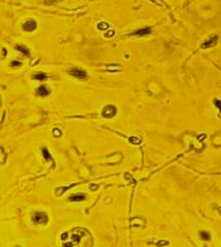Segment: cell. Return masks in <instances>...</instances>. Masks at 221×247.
<instances>
[{
  "label": "cell",
  "mask_w": 221,
  "mask_h": 247,
  "mask_svg": "<svg viewBox=\"0 0 221 247\" xmlns=\"http://www.w3.org/2000/svg\"><path fill=\"white\" fill-rule=\"evenodd\" d=\"M219 211H220V213H221V207L219 208Z\"/></svg>",
  "instance_id": "obj_19"
},
{
  "label": "cell",
  "mask_w": 221,
  "mask_h": 247,
  "mask_svg": "<svg viewBox=\"0 0 221 247\" xmlns=\"http://www.w3.org/2000/svg\"><path fill=\"white\" fill-rule=\"evenodd\" d=\"M11 66H21V63L19 61H13L11 62Z\"/></svg>",
  "instance_id": "obj_17"
},
{
  "label": "cell",
  "mask_w": 221,
  "mask_h": 247,
  "mask_svg": "<svg viewBox=\"0 0 221 247\" xmlns=\"http://www.w3.org/2000/svg\"><path fill=\"white\" fill-rule=\"evenodd\" d=\"M151 33V29L149 27H145L142 29H139V30L135 31L133 33L134 35H138V36H144V35H148Z\"/></svg>",
  "instance_id": "obj_8"
},
{
  "label": "cell",
  "mask_w": 221,
  "mask_h": 247,
  "mask_svg": "<svg viewBox=\"0 0 221 247\" xmlns=\"http://www.w3.org/2000/svg\"><path fill=\"white\" fill-rule=\"evenodd\" d=\"M32 220L35 222V224H47L49 221V217H47V214L45 212H36L33 214Z\"/></svg>",
  "instance_id": "obj_3"
},
{
  "label": "cell",
  "mask_w": 221,
  "mask_h": 247,
  "mask_svg": "<svg viewBox=\"0 0 221 247\" xmlns=\"http://www.w3.org/2000/svg\"><path fill=\"white\" fill-rule=\"evenodd\" d=\"M214 104H215L216 107L219 109V111H220L219 117H221V100H219V99H214Z\"/></svg>",
  "instance_id": "obj_15"
},
{
  "label": "cell",
  "mask_w": 221,
  "mask_h": 247,
  "mask_svg": "<svg viewBox=\"0 0 221 247\" xmlns=\"http://www.w3.org/2000/svg\"><path fill=\"white\" fill-rule=\"evenodd\" d=\"M218 40V36H212V37H210L209 39H207L206 41H204V43L201 45L202 48H208V47H213V45L216 43V41Z\"/></svg>",
  "instance_id": "obj_6"
},
{
  "label": "cell",
  "mask_w": 221,
  "mask_h": 247,
  "mask_svg": "<svg viewBox=\"0 0 221 247\" xmlns=\"http://www.w3.org/2000/svg\"><path fill=\"white\" fill-rule=\"evenodd\" d=\"M69 200L71 202H81V201L85 200V195H82V194H76V195H72L70 196Z\"/></svg>",
  "instance_id": "obj_9"
},
{
  "label": "cell",
  "mask_w": 221,
  "mask_h": 247,
  "mask_svg": "<svg viewBox=\"0 0 221 247\" xmlns=\"http://www.w3.org/2000/svg\"><path fill=\"white\" fill-rule=\"evenodd\" d=\"M36 28H37V23L33 20H28L23 25V30L26 32H33Z\"/></svg>",
  "instance_id": "obj_5"
},
{
  "label": "cell",
  "mask_w": 221,
  "mask_h": 247,
  "mask_svg": "<svg viewBox=\"0 0 221 247\" xmlns=\"http://www.w3.org/2000/svg\"><path fill=\"white\" fill-rule=\"evenodd\" d=\"M52 134H54L56 137H59V136H61V135H62V131L60 130V129H58V128H55L54 132H52Z\"/></svg>",
  "instance_id": "obj_16"
},
{
  "label": "cell",
  "mask_w": 221,
  "mask_h": 247,
  "mask_svg": "<svg viewBox=\"0 0 221 247\" xmlns=\"http://www.w3.org/2000/svg\"><path fill=\"white\" fill-rule=\"evenodd\" d=\"M117 112V109L114 105H106L102 110V117L105 118L113 117Z\"/></svg>",
  "instance_id": "obj_2"
},
{
  "label": "cell",
  "mask_w": 221,
  "mask_h": 247,
  "mask_svg": "<svg viewBox=\"0 0 221 247\" xmlns=\"http://www.w3.org/2000/svg\"><path fill=\"white\" fill-rule=\"evenodd\" d=\"M109 27V25H108L107 23H105V22H101V23H98L97 25V28L98 30H106Z\"/></svg>",
  "instance_id": "obj_14"
},
{
  "label": "cell",
  "mask_w": 221,
  "mask_h": 247,
  "mask_svg": "<svg viewBox=\"0 0 221 247\" xmlns=\"http://www.w3.org/2000/svg\"><path fill=\"white\" fill-rule=\"evenodd\" d=\"M36 93H37L39 96H41V97H46L50 94V91H49V89L46 88V87L40 86L39 88L36 90Z\"/></svg>",
  "instance_id": "obj_7"
},
{
  "label": "cell",
  "mask_w": 221,
  "mask_h": 247,
  "mask_svg": "<svg viewBox=\"0 0 221 247\" xmlns=\"http://www.w3.org/2000/svg\"><path fill=\"white\" fill-rule=\"evenodd\" d=\"M68 73L73 77H76V78L79 79H83L86 77V72L80 68H71L68 70Z\"/></svg>",
  "instance_id": "obj_4"
},
{
  "label": "cell",
  "mask_w": 221,
  "mask_h": 247,
  "mask_svg": "<svg viewBox=\"0 0 221 247\" xmlns=\"http://www.w3.org/2000/svg\"><path fill=\"white\" fill-rule=\"evenodd\" d=\"M200 236H201V238L203 239V240H205V241H208V240H210L211 239V235L206 231H202L200 233Z\"/></svg>",
  "instance_id": "obj_13"
},
{
  "label": "cell",
  "mask_w": 221,
  "mask_h": 247,
  "mask_svg": "<svg viewBox=\"0 0 221 247\" xmlns=\"http://www.w3.org/2000/svg\"><path fill=\"white\" fill-rule=\"evenodd\" d=\"M88 231L82 229H75L70 232L62 234L61 238L63 241H68L67 243H63L64 246H74V245H80L81 239H85V236H88Z\"/></svg>",
  "instance_id": "obj_1"
},
{
  "label": "cell",
  "mask_w": 221,
  "mask_h": 247,
  "mask_svg": "<svg viewBox=\"0 0 221 247\" xmlns=\"http://www.w3.org/2000/svg\"><path fill=\"white\" fill-rule=\"evenodd\" d=\"M42 156L45 161H52V156H50V154L49 152V151H47L46 147H43L42 148Z\"/></svg>",
  "instance_id": "obj_10"
},
{
  "label": "cell",
  "mask_w": 221,
  "mask_h": 247,
  "mask_svg": "<svg viewBox=\"0 0 221 247\" xmlns=\"http://www.w3.org/2000/svg\"><path fill=\"white\" fill-rule=\"evenodd\" d=\"M2 50H3V58H5V57H6V53H7V52H6V48H5V47H3Z\"/></svg>",
  "instance_id": "obj_18"
},
{
  "label": "cell",
  "mask_w": 221,
  "mask_h": 247,
  "mask_svg": "<svg viewBox=\"0 0 221 247\" xmlns=\"http://www.w3.org/2000/svg\"><path fill=\"white\" fill-rule=\"evenodd\" d=\"M16 50H19V52H21V53H23V54L25 55V56H30V53H29L28 48L25 47H23V45H16Z\"/></svg>",
  "instance_id": "obj_11"
},
{
  "label": "cell",
  "mask_w": 221,
  "mask_h": 247,
  "mask_svg": "<svg viewBox=\"0 0 221 247\" xmlns=\"http://www.w3.org/2000/svg\"><path fill=\"white\" fill-rule=\"evenodd\" d=\"M46 78V75L42 72H39V73H36L35 75H33V79H36V81H44Z\"/></svg>",
  "instance_id": "obj_12"
}]
</instances>
